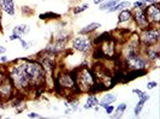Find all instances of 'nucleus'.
Here are the masks:
<instances>
[{"label": "nucleus", "mask_w": 160, "mask_h": 119, "mask_svg": "<svg viewBox=\"0 0 160 119\" xmlns=\"http://www.w3.org/2000/svg\"><path fill=\"white\" fill-rule=\"evenodd\" d=\"M132 93H135V94L138 96V99H142V97H146V96H149L148 94H146L144 92L140 90V89H134V90H132Z\"/></svg>", "instance_id": "23"}, {"label": "nucleus", "mask_w": 160, "mask_h": 119, "mask_svg": "<svg viewBox=\"0 0 160 119\" xmlns=\"http://www.w3.org/2000/svg\"><path fill=\"white\" fill-rule=\"evenodd\" d=\"M120 0H107L106 2H101V4H99L100 5V7L99 10H101V11H107V10H110L111 7H113L116 4H118Z\"/></svg>", "instance_id": "17"}, {"label": "nucleus", "mask_w": 160, "mask_h": 119, "mask_svg": "<svg viewBox=\"0 0 160 119\" xmlns=\"http://www.w3.org/2000/svg\"><path fill=\"white\" fill-rule=\"evenodd\" d=\"M0 118H2V116H1V114H0Z\"/></svg>", "instance_id": "37"}, {"label": "nucleus", "mask_w": 160, "mask_h": 119, "mask_svg": "<svg viewBox=\"0 0 160 119\" xmlns=\"http://www.w3.org/2000/svg\"><path fill=\"white\" fill-rule=\"evenodd\" d=\"M105 110H106V113H107L108 116H111L113 113V111H114V106H113L112 103H111V105H107V106L105 107Z\"/></svg>", "instance_id": "26"}, {"label": "nucleus", "mask_w": 160, "mask_h": 119, "mask_svg": "<svg viewBox=\"0 0 160 119\" xmlns=\"http://www.w3.org/2000/svg\"><path fill=\"white\" fill-rule=\"evenodd\" d=\"M131 17H132V13H131L129 10H122L119 13V16H118V22H119V23L128 22V21L131 19Z\"/></svg>", "instance_id": "16"}, {"label": "nucleus", "mask_w": 160, "mask_h": 119, "mask_svg": "<svg viewBox=\"0 0 160 119\" xmlns=\"http://www.w3.org/2000/svg\"><path fill=\"white\" fill-rule=\"evenodd\" d=\"M21 63L32 84H39L45 81V70L41 66V64L32 60H22Z\"/></svg>", "instance_id": "1"}, {"label": "nucleus", "mask_w": 160, "mask_h": 119, "mask_svg": "<svg viewBox=\"0 0 160 119\" xmlns=\"http://www.w3.org/2000/svg\"><path fill=\"white\" fill-rule=\"evenodd\" d=\"M10 79L12 82L13 87L17 88V89H25V88H28L32 84L27 72L24 71L22 63L16 64V65H13L11 67V70H10Z\"/></svg>", "instance_id": "2"}, {"label": "nucleus", "mask_w": 160, "mask_h": 119, "mask_svg": "<svg viewBox=\"0 0 160 119\" xmlns=\"http://www.w3.org/2000/svg\"><path fill=\"white\" fill-rule=\"evenodd\" d=\"M102 1H104V0H93V2H94V4H96V5H99V4H101Z\"/></svg>", "instance_id": "36"}, {"label": "nucleus", "mask_w": 160, "mask_h": 119, "mask_svg": "<svg viewBox=\"0 0 160 119\" xmlns=\"http://www.w3.org/2000/svg\"><path fill=\"white\" fill-rule=\"evenodd\" d=\"M116 100H117V95H116V94H105L104 97L101 99V101L99 102V106L105 108L107 105H111V103H113Z\"/></svg>", "instance_id": "12"}, {"label": "nucleus", "mask_w": 160, "mask_h": 119, "mask_svg": "<svg viewBox=\"0 0 160 119\" xmlns=\"http://www.w3.org/2000/svg\"><path fill=\"white\" fill-rule=\"evenodd\" d=\"M129 6H131V2H129V1H122V2H118V4H116L113 7H111L110 10H107L108 12H116V11H122V10H125L127 7Z\"/></svg>", "instance_id": "14"}, {"label": "nucleus", "mask_w": 160, "mask_h": 119, "mask_svg": "<svg viewBox=\"0 0 160 119\" xmlns=\"http://www.w3.org/2000/svg\"><path fill=\"white\" fill-rule=\"evenodd\" d=\"M0 7L8 15H15V2L13 0H0Z\"/></svg>", "instance_id": "10"}, {"label": "nucleus", "mask_w": 160, "mask_h": 119, "mask_svg": "<svg viewBox=\"0 0 160 119\" xmlns=\"http://www.w3.org/2000/svg\"><path fill=\"white\" fill-rule=\"evenodd\" d=\"M122 117H123V113L117 112V111H116V113H114V114H112V118H122Z\"/></svg>", "instance_id": "31"}, {"label": "nucleus", "mask_w": 160, "mask_h": 119, "mask_svg": "<svg viewBox=\"0 0 160 119\" xmlns=\"http://www.w3.org/2000/svg\"><path fill=\"white\" fill-rule=\"evenodd\" d=\"M127 66L132 71H141V70L146 69L147 63L144 62L142 57L136 54L135 52H131L127 56Z\"/></svg>", "instance_id": "4"}, {"label": "nucleus", "mask_w": 160, "mask_h": 119, "mask_svg": "<svg viewBox=\"0 0 160 119\" xmlns=\"http://www.w3.org/2000/svg\"><path fill=\"white\" fill-rule=\"evenodd\" d=\"M28 117H29V118H42L40 114L34 113V112H32V113H28Z\"/></svg>", "instance_id": "30"}, {"label": "nucleus", "mask_w": 160, "mask_h": 119, "mask_svg": "<svg viewBox=\"0 0 160 119\" xmlns=\"http://www.w3.org/2000/svg\"><path fill=\"white\" fill-rule=\"evenodd\" d=\"M76 83L82 90H89L94 86V77L88 69H82L76 77Z\"/></svg>", "instance_id": "3"}, {"label": "nucleus", "mask_w": 160, "mask_h": 119, "mask_svg": "<svg viewBox=\"0 0 160 119\" xmlns=\"http://www.w3.org/2000/svg\"><path fill=\"white\" fill-rule=\"evenodd\" d=\"M72 47L77 49V51H80V52L87 53L90 49V41L86 36H77L72 41Z\"/></svg>", "instance_id": "7"}, {"label": "nucleus", "mask_w": 160, "mask_h": 119, "mask_svg": "<svg viewBox=\"0 0 160 119\" xmlns=\"http://www.w3.org/2000/svg\"><path fill=\"white\" fill-rule=\"evenodd\" d=\"M88 7H89L88 4H83V5H81V6H77L76 8H73V13H75V15H78L82 11H86Z\"/></svg>", "instance_id": "21"}, {"label": "nucleus", "mask_w": 160, "mask_h": 119, "mask_svg": "<svg viewBox=\"0 0 160 119\" xmlns=\"http://www.w3.org/2000/svg\"><path fill=\"white\" fill-rule=\"evenodd\" d=\"M158 87V83L155 82V81H151V82H148V84H147V89H154V88Z\"/></svg>", "instance_id": "27"}, {"label": "nucleus", "mask_w": 160, "mask_h": 119, "mask_svg": "<svg viewBox=\"0 0 160 119\" xmlns=\"http://www.w3.org/2000/svg\"><path fill=\"white\" fill-rule=\"evenodd\" d=\"M21 43H22V48L23 49H29L30 48V42H27V41H24V40H22L21 39Z\"/></svg>", "instance_id": "28"}, {"label": "nucleus", "mask_w": 160, "mask_h": 119, "mask_svg": "<svg viewBox=\"0 0 160 119\" xmlns=\"http://www.w3.org/2000/svg\"><path fill=\"white\" fill-rule=\"evenodd\" d=\"M6 52V47H4V46H0V54H4Z\"/></svg>", "instance_id": "33"}, {"label": "nucleus", "mask_w": 160, "mask_h": 119, "mask_svg": "<svg viewBox=\"0 0 160 119\" xmlns=\"http://www.w3.org/2000/svg\"><path fill=\"white\" fill-rule=\"evenodd\" d=\"M146 17L149 23H159L160 22V10L157 4H151L146 6Z\"/></svg>", "instance_id": "6"}, {"label": "nucleus", "mask_w": 160, "mask_h": 119, "mask_svg": "<svg viewBox=\"0 0 160 119\" xmlns=\"http://www.w3.org/2000/svg\"><path fill=\"white\" fill-rule=\"evenodd\" d=\"M58 84H60V86H63V87L72 88L76 83H75V79L72 78L70 75L65 73V75H62V76L59 77V82H58Z\"/></svg>", "instance_id": "11"}, {"label": "nucleus", "mask_w": 160, "mask_h": 119, "mask_svg": "<svg viewBox=\"0 0 160 119\" xmlns=\"http://www.w3.org/2000/svg\"><path fill=\"white\" fill-rule=\"evenodd\" d=\"M70 107H71V110H73V111H77V108H78V102H77V101H72L71 105H70Z\"/></svg>", "instance_id": "29"}, {"label": "nucleus", "mask_w": 160, "mask_h": 119, "mask_svg": "<svg viewBox=\"0 0 160 119\" xmlns=\"http://www.w3.org/2000/svg\"><path fill=\"white\" fill-rule=\"evenodd\" d=\"M0 60H1L2 63H5V62H8V57H6V56H2V57H1V59H0Z\"/></svg>", "instance_id": "35"}, {"label": "nucleus", "mask_w": 160, "mask_h": 119, "mask_svg": "<svg viewBox=\"0 0 160 119\" xmlns=\"http://www.w3.org/2000/svg\"><path fill=\"white\" fill-rule=\"evenodd\" d=\"M148 56L152 60H159V52L157 49H154L153 46H149L148 48Z\"/></svg>", "instance_id": "20"}, {"label": "nucleus", "mask_w": 160, "mask_h": 119, "mask_svg": "<svg viewBox=\"0 0 160 119\" xmlns=\"http://www.w3.org/2000/svg\"><path fill=\"white\" fill-rule=\"evenodd\" d=\"M146 4H148V5H151V4H157L158 1L157 0H143Z\"/></svg>", "instance_id": "32"}, {"label": "nucleus", "mask_w": 160, "mask_h": 119, "mask_svg": "<svg viewBox=\"0 0 160 119\" xmlns=\"http://www.w3.org/2000/svg\"><path fill=\"white\" fill-rule=\"evenodd\" d=\"M4 79H5V75H4V73H2V72L0 71V83H1V82H2V81H4Z\"/></svg>", "instance_id": "34"}, {"label": "nucleus", "mask_w": 160, "mask_h": 119, "mask_svg": "<svg viewBox=\"0 0 160 119\" xmlns=\"http://www.w3.org/2000/svg\"><path fill=\"white\" fill-rule=\"evenodd\" d=\"M98 105H99V101H98L96 96L95 95H90V96H88L86 105H83V108H84V110H90V108L95 107V106H98Z\"/></svg>", "instance_id": "15"}, {"label": "nucleus", "mask_w": 160, "mask_h": 119, "mask_svg": "<svg viewBox=\"0 0 160 119\" xmlns=\"http://www.w3.org/2000/svg\"><path fill=\"white\" fill-rule=\"evenodd\" d=\"M30 32V27L29 25H25V24H21V25H17L13 28V34H17L19 36L22 35H25Z\"/></svg>", "instance_id": "13"}, {"label": "nucleus", "mask_w": 160, "mask_h": 119, "mask_svg": "<svg viewBox=\"0 0 160 119\" xmlns=\"http://www.w3.org/2000/svg\"><path fill=\"white\" fill-rule=\"evenodd\" d=\"M148 100H149V96H146V97H142V99H140V100H138L136 107H135V116H136V117L140 116V113H141L142 110H143L144 102H146V101H148Z\"/></svg>", "instance_id": "18"}, {"label": "nucleus", "mask_w": 160, "mask_h": 119, "mask_svg": "<svg viewBox=\"0 0 160 119\" xmlns=\"http://www.w3.org/2000/svg\"><path fill=\"white\" fill-rule=\"evenodd\" d=\"M135 21H136L137 25L140 27V28H147L148 27V24H149V22L147 21V17H146V15H144L143 10H141V8H137L136 12H135Z\"/></svg>", "instance_id": "9"}, {"label": "nucleus", "mask_w": 160, "mask_h": 119, "mask_svg": "<svg viewBox=\"0 0 160 119\" xmlns=\"http://www.w3.org/2000/svg\"><path fill=\"white\" fill-rule=\"evenodd\" d=\"M100 27H101V25H100V23H90V24H88L86 28L81 29L80 34H88V32H94V30H96V29H99Z\"/></svg>", "instance_id": "19"}, {"label": "nucleus", "mask_w": 160, "mask_h": 119, "mask_svg": "<svg viewBox=\"0 0 160 119\" xmlns=\"http://www.w3.org/2000/svg\"><path fill=\"white\" fill-rule=\"evenodd\" d=\"M59 17L58 15L53 13V12H48V13H42L40 15V19H51V18H57Z\"/></svg>", "instance_id": "22"}, {"label": "nucleus", "mask_w": 160, "mask_h": 119, "mask_svg": "<svg viewBox=\"0 0 160 119\" xmlns=\"http://www.w3.org/2000/svg\"><path fill=\"white\" fill-rule=\"evenodd\" d=\"M141 41L146 46H153L159 41V30L158 29H146L141 36Z\"/></svg>", "instance_id": "5"}, {"label": "nucleus", "mask_w": 160, "mask_h": 119, "mask_svg": "<svg viewBox=\"0 0 160 119\" xmlns=\"http://www.w3.org/2000/svg\"><path fill=\"white\" fill-rule=\"evenodd\" d=\"M146 5H147V4L144 2L143 0H142V1H136V2H134V6L136 8H141V10H143V8L146 7Z\"/></svg>", "instance_id": "25"}, {"label": "nucleus", "mask_w": 160, "mask_h": 119, "mask_svg": "<svg viewBox=\"0 0 160 119\" xmlns=\"http://www.w3.org/2000/svg\"><path fill=\"white\" fill-rule=\"evenodd\" d=\"M127 107H128V106H127V103L123 102V103H120V105H118V107L116 108V111L120 112V113H124V111L127 110Z\"/></svg>", "instance_id": "24"}, {"label": "nucleus", "mask_w": 160, "mask_h": 119, "mask_svg": "<svg viewBox=\"0 0 160 119\" xmlns=\"http://www.w3.org/2000/svg\"><path fill=\"white\" fill-rule=\"evenodd\" d=\"M12 90H13V84L11 82L10 77L6 78L0 83V96L4 99H8L10 96L12 95Z\"/></svg>", "instance_id": "8"}]
</instances>
